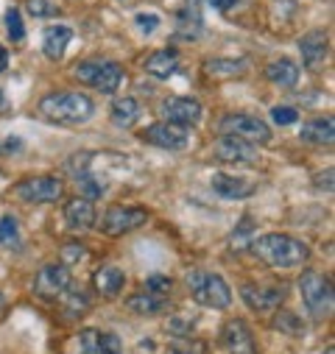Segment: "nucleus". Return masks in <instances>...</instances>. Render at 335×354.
I'll use <instances>...</instances> for the list:
<instances>
[{
    "instance_id": "nucleus-22",
    "label": "nucleus",
    "mask_w": 335,
    "mask_h": 354,
    "mask_svg": "<svg viewBox=\"0 0 335 354\" xmlns=\"http://www.w3.org/2000/svg\"><path fill=\"white\" fill-rule=\"evenodd\" d=\"M70 39H73V31H70L67 26H53V28H48V31L42 34V53H45L51 62H59V59L64 56L67 45H70Z\"/></svg>"
},
{
    "instance_id": "nucleus-37",
    "label": "nucleus",
    "mask_w": 335,
    "mask_h": 354,
    "mask_svg": "<svg viewBox=\"0 0 335 354\" xmlns=\"http://www.w3.org/2000/svg\"><path fill=\"white\" fill-rule=\"evenodd\" d=\"M271 118H274L277 126H291V123L299 120V112L291 109V106H274V109H271Z\"/></svg>"
},
{
    "instance_id": "nucleus-17",
    "label": "nucleus",
    "mask_w": 335,
    "mask_h": 354,
    "mask_svg": "<svg viewBox=\"0 0 335 354\" xmlns=\"http://www.w3.org/2000/svg\"><path fill=\"white\" fill-rule=\"evenodd\" d=\"M210 185H212V193H218L221 198H235V201L248 198V196L257 193L255 182L240 179V176H229V173H215Z\"/></svg>"
},
{
    "instance_id": "nucleus-38",
    "label": "nucleus",
    "mask_w": 335,
    "mask_h": 354,
    "mask_svg": "<svg viewBox=\"0 0 335 354\" xmlns=\"http://www.w3.org/2000/svg\"><path fill=\"white\" fill-rule=\"evenodd\" d=\"M137 28H140L143 34H151V31L159 28V17H156V15H137Z\"/></svg>"
},
{
    "instance_id": "nucleus-43",
    "label": "nucleus",
    "mask_w": 335,
    "mask_h": 354,
    "mask_svg": "<svg viewBox=\"0 0 335 354\" xmlns=\"http://www.w3.org/2000/svg\"><path fill=\"white\" fill-rule=\"evenodd\" d=\"M3 315H6V293L0 290V321H3Z\"/></svg>"
},
{
    "instance_id": "nucleus-36",
    "label": "nucleus",
    "mask_w": 335,
    "mask_h": 354,
    "mask_svg": "<svg viewBox=\"0 0 335 354\" xmlns=\"http://www.w3.org/2000/svg\"><path fill=\"white\" fill-rule=\"evenodd\" d=\"M251 229H255V223H251V218L246 215V218H243V223H240V229H237V232L232 234V240H229L235 251H240V248H246V245H248V243H246V237L251 234Z\"/></svg>"
},
{
    "instance_id": "nucleus-18",
    "label": "nucleus",
    "mask_w": 335,
    "mask_h": 354,
    "mask_svg": "<svg viewBox=\"0 0 335 354\" xmlns=\"http://www.w3.org/2000/svg\"><path fill=\"white\" fill-rule=\"evenodd\" d=\"M64 221H67L70 229H78V232L93 229L96 226V207H93V201L84 198V196L70 198L64 204Z\"/></svg>"
},
{
    "instance_id": "nucleus-24",
    "label": "nucleus",
    "mask_w": 335,
    "mask_h": 354,
    "mask_svg": "<svg viewBox=\"0 0 335 354\" xmlns=\"http://www.w3.org/2000/svg\"><path fill=\"white\" fill-rule=\"evenodd\" d=\"M109 118L118 129H132L140 120V101L137 98H118L109 109Z\"/></svg>"
},
{
    "instance_id": "nucleus-45",
    "label": "nucleus",
    "mask_w": 335,
    "mask_h": 354,
    "mask_svg": "<svg viewBox=\"0 0 335 354\" xmlns=\"http://www.w3.org/2000/svg\"><path fill=\"white\" fill-rule=\"evenodd\" d=\"M324 354H335V348H332V346H329V348H327V351H324Z\"/></svg>"
},
{
    "instance_id": "nucleus-26",
    "label": "nucleus",
    "mask_w": 335,
    "mask_h": 354,
    "mask_svg": "<svg viewBox=\"0 0 335 354\" xmlns=\"http://www.w3.org/2000/svg\"><path fill=\"white\" fill-rule=\"evenodd\" d=\"M266 78H269L271 84H277V86H296V81H299V67H296V62H291V59H277V62H271V64L266 67Z\"/></svg>"
},
{
    "instance_id": "nucleus-34",
    "label": "nucleus",
    "mask_w": 335,
    "mask_h": 354,
    "mask_svg": "<svg viewBox=\"0 0 335 354\" xmlns=\"http://www.w3.org/2000/svg\"><path fill=\"white\" fill-rule=\"evenodd\" d=\"M6 28H9L12 42H23L26 28H23V17H20V12H17V9H9V15H6Z\"/></svg>"
},
{
    "instance_id": "nucleus-40",
    "label": "nucleus",
    "mask_w": 335,
    "mask_h": 354,
    "mask_svg": "<svg viewBox=\"0 0 335 354\" xmlns=\"http://www.w3.org/2000/svg\"><path fill=\"white\" fill-rule=\"evenodd\" d=\"M0 151H23V140H6V142H0Z\"/></svg>"
},
{
    "instance_id": "nucleus-44",
    "label": "nucleus",
    "mask_w": 335,
    "mask_h": 354,
    "mask_svg": "<svg viewBox=\"0 0 335 354\" xmlns=\"http://www.w3.org/2000/svg\"><path fill=\"white\" fill-rule=\"evenodd\" d=\"M0 109H6V95H3V90H0Z\"/></svg>"
},
{
    "instance_id": "nucleus-5",
    "label": "nucleus",
    "mask_w": 335,
    "mask_h": 354,
    "mask_svg": "<svg viewBox=\"0 0 335 354\" xmlns=\"http://www.w3.org/2000/svg\"><path fill=\"white\" fill-rule=\"evenodd\" d=\"M73 73L81 84L96 86V90L104 93V95H112L115 90H120V84H123V67L118 62H107V59L81 62V64H75Z\"/></svg>"
},
{
    "instance_id": "nucleus-12",
    "label": "nucleus",
    "mask_w": 335,
    "mask_h": 354,
    "mask_svg": "<svg viewBox=\"0 0 335 354\" xmlns=\"http://www.w3.org/2000/svg\"><path fill=\"white\" fill-rule=\"evenodd\" d=\"M201 104L196 98H185V95H174V98H165L162 101V118L168 123H176V126H196L201 120Z\"/></svg>"
},
{
    "instance_id": "nucleus-16",
    "label": "nucleus",
    "mask_w": 335,
    "mask_h": 354,
    "mask_svg": "<svg viewBox=\"0 0 335 354\" xmlns=\"http://www.w3.org/2000/svg\"><path fill=\"white\" fill-rule=\"evenodd\" d=\"M215 159L232 162V165H251V162H257V148L237 137H221L215 142Z\"/></svg>"
},
{
    "instance_id": "nucleus-3",
    "label": "nucleus",
    "mask_w": 335,
    "mask_h": 354,
    "mask_svg": "<svg viewBox=\"0 0 335 354\" xmlns=\"http://www.w3.org/2000/svg\"><path fill=\"white\" fill-rule=\"evenodd\" d=\"M188 288L196 304L212 307V310H226L232 304V290L224 282V277L210 274V271H190L188 274Z\"/></svg>"
},
{
    "instance_id": "nucleus-21",
    "label": "nucleus",
    "mask_w": 335,
    "mask_h": 354,
    "mask_svg": "<svg viewBox=\"0 0 335 354\" xmlns=\"http://www.w3.org/2000/svg\"><path fill=\"white\" fill-rule=\"evenodd\" d=\"M145 73L154 75V78H171L176 70H179V53L176 50H154L148 59H145Z\"/></svg>"
},
{
    "instance_id": "nucleus-14",
    "label": "nucleus",
    "mask_w": 335,
    "mask_h": 354,
    "mask_svg": "<svg viewBox=\"0 0 335 354\" xmlns=\"http://www.w3.org/2000/svg\"><path fill=\"white\" fill-rule=\"evenodd\" d=\"M78 351L81 354H123V343L112 332L101 329H84L78 335Z\"/></svg>"
},
{
    "instance_id": "nucleus-13",
    "label": "nucleus",
    "mask_w": 335,
    "mask_h": 354,
    "mask_svg": "<svg viewBox=\"0 0 335 354\" xmlns=\"http://www.w3.org/2000/svg\"><path fill=\"white\" fill-rule=\"evenodd\" d=\"M240 296H243V301L248 304V310H255V313H274V310L285 301L288 290H285L282 285H280V288L243 285V288H240Z\"/></svg>"
},
{
    "instance_id": "nucleus-9",
    "label": "nucleus",
    "mask_w": 335,
    "mask_h": 354,
    "mask_svg": "<svg viewBox=\"0 0 335 354\" xmlns=\"http://www.w3.org/2000/svg\"><path fill=\"white\" fill-rule=\"evenodd\" d=\"M140 140L148 142V145H156L162 151H185L190 145V129L176 126V123H168V120H159V123H151L140 134Z\"/></svg>"
},
{
    "instance_id": "nucleus-4",
    "label": "nucleus",
    "mask_w": 335,
    "mask_h": 354,
    "mask_svg": "<svg viewBox=\"0 0 335 354\" xmlns=\"http://www.w3.org/2000/svg\"><path fill=\"white\" fill-rule=\"evenodd\" d=\"M299 293H302V301L313 318H329L332 315L335 299H332L329 277H324L318 271H305L299 277Z\"/></svg>"
},
{
    "instance_id": "nucleus-2",
    "label": "nucleus",
    "mask_w": 335,
    "mask_h": 354,
    "mask_svg": "<svg viewBox=\"0 0 335 354\" xmlns=\"http://www.w3.org/2000/svg\"><path fill=\"white\" fill-rule=\"evenodd\" d=\"M39 112H42V118H48L53 123L78 126V123H87L96 115V104L84 93H53L39 101Z\"/></svg>"
},
{
    "instance_id": "nucleus-42",
    "label": "nucleus",
    "mask_w": 335,
    "mask_h": 354,
    "mask_svg": "<svg viewBox=\"0 0 335 354\" xmlns=\"http://www.w3.org/2000/svg\"><path fill=\"white\" fill-rule=\"evenodd\" d=\"M6 64H9V50H6L3 45H0V73L6 70Z\"/></svg>"
},
{
    "instance_id": "nucleus-27",
    "label": "nucleus",
    "mask_w": 335,
    "mask_h": 354,
    "mask_svg": "<svg viewBox=\"0 0 335 354\" xmlns=\"http://www.w3.org/2000/svg\"><path fill=\"white\" fill-rule=\"evenodd\" d=\"M204 70L207 75H215V78H235L246 73V62L243 59H207Z\"/></svg>"
},
{
    "instance_id": "nucleus-39",
    "label": "nucleus",
    "mask_w": 335,
    "mask_h": 354,
    "mask_svg": "<svg viewBox=\"0 0 335 354\" xmlns=\"http://www.w3.org/2000/svg\"><path fill=\"white\" fill-rule=\"evenodd\" d=\"M316 187H318V190L332 193V167H327L324 173H318V176H316Z\"/></svg>"
},
{
    "instance_id": "nucleus-29",
    "label": "nucleus",
    "mask_w": 335,
    "mask_h": 354,
    "mask_svg": "<svg viewBox=\"0 0 335 354\" xmlns=\"http://www.w3.org/2000/svg\"><path fill=\"white\" fill-rule=\"evenodd\" d=\"M0 245L6 248H20V226L12 215L0 218Z\"/></svg>"
},
{
    "instance_id": "nucleus-7",
    "label": "nucleus",
    "mask_w": 335,
    "mask_h": 354,
    "mask_svg": "<svg viewBox=\"0 0 335 354\" xmlns=\"http://www.w3.org/2000/svg\"><path fill=\"white\" fill-rule=\"evenodd\" d=\"M64 193V185L56 176H28L15 185V196L26 204H53Z\"/></svg>"
},
{
    "instance_id": "nucleus-23",
    "label": "nucleus",
    "mask_w": 335,
    "mask_h": 354,
    "mask_svg": "<svg viewBox=\"0 0 335 354\" xmlns=\"http://www.w3.org/2000/svg\"><path fill=\"white\" fill-rule=\"evenodd\" d=\"M299 137L305 142H316V145H332L335 140V120L332 118H316L310 123L302 126Z\"/></svg>"
},
{
    "instance_id": "nucleus-30",
    "label": "nucleus",
    "mask_w": 335,
    "mask_h": 354,
    "mask_svg": "<svg viewBox=\"0 0 335 354\" xmlns=\"http://www.w3.org/2000/svg\"><path fill=\"white\" fill-rule=\"evenodd\" d=\"M165 354H204V346L193 337H174L171 346L165 348Z\"/></svg>"
},
{
    "instance_id": "nucleus-32",
    "label": "nucleus",
    "mask_w": 335,
    "mask_h": 354,
    "mask_svg": "<svg viewBox=\"0 0 335 354\" xmlns=\"http://www.w3.org/2000/svg\"><path fill=\"white\" fill-rule=\"evenodd\" d=\"M26 9L34 17H56V15H62V9L53 3V0H26Z\"/></svg>"
},
{
    "instance_id": "nucleus-1",
    "label": "nucleus",
    "mask_w": 335,
    "mask_h": 354,
    "mask_svg": "<svg viewBox=\"0 0 335 354\" xmlns=\"http://www.w3.org/2000/svg\"><path fill=\"white\" fill-rule=\"evenodd\" d=\"M251 251H255L269 268L274 271H288V268H299L310 259V248L305 240L282 234V232H271L263 234L257 240H251Z\"/></svg>"
},
{
    "instance_id": "nucleus-8",
    "label": "nucleus",
    "mask_w": 335,
    "mask_h": 354,
    "mask_svg": "<svg viewBox=\"0 0 335 354\" xmlns=\"http://www.w3.org/2000/svg\"><path fill=\"white\" fill-rule=\"evenodd\" d=\"M148 223V212L143 207H109L98 223V229L109 237H123Z\"/></svg>"
},
{
    "instance_id": "nucleus-11",
    "label": "nucleus",
    "mask_w": 335,
    "mask_h": 354,
    "mask_svg": "<svg viewBox=\"0 0 335 354\" xmlns=\"http://www.w3.org/2000/svg\"><path fill=\"white\" fill-rule=\"evenodd\" d=\"M221 343L226 354H257V343L251 335V326L243 318H229L221 329Z\"/></svg>"
},
{
    "instance_id": "nucleus-25",
    "label": "nucleus",
    "mask_w": 335,
    "mask_h": 354,
    "mask_svg": "<svg viewBox=\"0 0 335 354\" xmlns=\"http://www.w3.org/2000/svg\"><path fill=\"white\" fill-rule=\"evenodd\" d=\"M199 34H201V12H199V0H188V6L179 12L176 37H182V39H196Z\"/></svg>"
},
{
    "instance_id": "nucleus-33",
    "label": "nucleus",
    "mask_w": 335,
    "mask_h": 354,
    "mask_svg": "<svg viewBox=\"0 0 335 354\" xmlns=\"http://www.w3.org/2000/svg\"><path fill=\"white\" fill-rule=\"evenodd\" d=\"M81 259H87V248H84L81 243L70 240V243L62 245V265H75Z\"/></svg>"
},
{
    "instance_id": "nucleus-28",
    "label": "nucleus",
    "mask_w": 335,
    "mask_h": 354,
    "mask_svg": "<svg viewBox=\"0 0 335 354\" xmlns=\"http://www.w3.org/2000/svg\"><path fill=\"white\" fill-rule=\"evenodd\" d=\"M62 299H64V313L67 315H84V313L90 310V299L84 296L81 290H73V285L67 288V293Z\"/></svg>"
},
{
    "instance_id": "nucleus-6",
    "label": "nucleus",
    "mask_w": 335,
    "mask_h": 354,
    "mask_svg": "<svg viewBox=\"0 0 335 354\" xmlns=\"http://www.w3.org/2000/svg\"><path fill=\"white\" fill-rule=\"evenodd\" d=\"M218 131L221 137H237L243 142H251V145H266L271 142V129L266 120L255 118V115H226L221 123H218Z\"/></svg>"
},
{
    "instance_id": "nucleus-20",
    "label": "nucleus",
    "mask_w": 335,
    "mask_h": 354,
    "mask_svg": "<svg viewBox=\"0 0 335 354\" xmlns=\"http://www.w3.org/2000/svg\"><path fill=\"white\" fill-rule=\"evenodd\" d=\"M93 285H96V290H98L104 299H115V296L123 290V285H126V274L118 268V265H104V268L96 271Z\"/></svg>"
},
{
    "instance_id": "nucleus-19",
    "label": "nucleus",
    "mask_w": 335,
    "mask_h": 354,
    "mask_svg": "<svg viewBox=\"0 0 335 354\" xmlns=\"http://www.w3.org/2000/svg\"><path fill=\"white\" fill-rule=\"evenodd\" d=\"M126 307H129V313H134V315L151 318V315H162L171 304H168V296H156V293L140 290V293H134V296L126 299Z\"/></svg>"
},
{
    "instance_id": "nucleus-31",
    "label": "nucleus",
    "mask_w": 335,
    "mask_h": 354,
    "mask_svg": "<svg viewBox=\"0 0 335 354\" xmlns=\"http://www.w3.org/2000/svg\"><path fill=\"white\" fill-rule=\"evenodd\" d=\"M274 326L282 329V332H288V335H293V337H302L305 335V324L293 313H280L277 321H274Z\"/></svg>"
},
{
    "instance_id": "nucleus-10",
    "label": "nucleus",
    "mask_w": 335,
    "mask_h": 354,
    "mask_svg": "<svg viewBox=\"0 0 335 354\" xmlns=\"http://www.w3.org/2000/svg\"><path fill=\"white\" fill-rule=\"evenodd\" d=\"M73 285V274L67 265H42L39 274L34 277V293L39 299H48V301H56L67 293V288Z\"/></svg>"
},
{
    "instance_id": "nucleus-35",
    "label": "nucleus",
    "mask_w": 335,
    "mask_h": 354,
    "mask_svg": "<svg viewBox=\"0 0 335 354\" xmlns=\"http://www.w3.org/2000/svg\"><path fill=\"white\" fill-rule=\"evenodd\" d=\"M171 288H174V282H171V279L154 274V277H148V279H145V288H143V290L156 293V296H168V293H171Z\"/></svg>"
},
{
    "instance_id": "nucleus-15",
    "label": "nucleus",
    "mask_w": 335,
    "mask_h": 354,
    "mask_svg": "<svg viewBox=\"0 0 335 354\" xmlns=\"http://www.w3.org/2000/svg\"><path fill=\"white\" fill-rule=\"evenodd\" d=\"M299 53H302V64L307 70H321L327 53H329V37L327 31H310L299 39Z\"/></svg>"
},
{
    "instance_id": "nucleus-41",
    "label": "nucleus",
    "mask_w": 335,
    "mask_h": 354,
    "mask_svg": "<svg viewBox=\"0 0 335 354\" xmlns=\"http://www.w3.org/2000/svg\"><path fill=\"white\" fill-rule=\"evenodd\" d=\"M210 3H212L215 9H221V12H229V9L237 6V0H210Z\"/></svg>"
}]
</instances>
